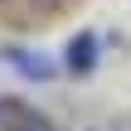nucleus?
I'll return each mask as SVG.
<instances>
[{
    "mask_svg": "<svg viewBox=\"0 0 131 131\" xmlns=\"http://www.w3.org/2000/svg\"><path fill=\"white\" fill-rule=\"evenodd\" d=\"M5 63H10L15 73H24L29 83H44V78H53V63H49L44 53H34V49H5Z\"/></svg>",
    "mask_w": 131,
    "mask_h": 131,
    "instance_id": "obj_1",
    "label": "nucleus"
},
{
    "mask_svg": "<svg viewBox=\"0 0 131 131\" xmlns=\"http://www.w3.org/2000/svg\"><path fill=\"white\" fill-rule=\"evenodd\" d=\"M97 63V34H78L68 44V73H88Z\"/></svg>",
    "mask_w": 131,
    "mask_h": 131,
    "instance_id": "obj_2",
    "label": "nucleus"
}]
</instances>
